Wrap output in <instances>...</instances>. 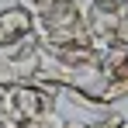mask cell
<instances>
[{
  "label": "cell",
  "mask_w": 128,
  "mask_h": 128,
  "mask_svg": "<svg viewBox=\"0 0 128 128\" xmlns=\"http://www.w3.org/2000/svg\"><path fill=\"white\" fill-rule=\"evenodd\" d=\"M35 38L48 48H62V45H94L86 31V4L83 0H52L42 14H35Z\"/></svg>",
  "instance_id": "6da1fadb"
},
{
  "label": "cell",
  "mask_w": 128,
  "mask_h": 128,
  "mask_svg": "<svg viewBox=\"0 0 128 128\" xmlns=\"http://www.w3.org/2000/svg\"><path fill=\"white\" fill-rule=\"evenodd\" d=\"M125 114L121 111H114V107H107V111H100L97 118H90V121H83V128H125Z\"/></svg>",
  "instance_id": "277c9868"
},
{
  "label": "cell",
  "mask_w": 128,
  "mask_h": 128,
  "mask_svg": "<svg viewBox=\"0 0 128 128\" xmlns=\"http://www.w3.org/2000/svg\"><path fill=\"white\" fill-rule=\"evenodd\" d=\"M86 31H90L94 48L104 52L111 42L128 38V18H125V10H104V7L86 4Z\"/></svg>",
  "instance_id": "7a4b0ae2"
},
{
  "label": "cell",
  "mask_w": 128,
  "mask_h": 128,
  "mask_svg": "<svg viewBox=\"0 0 128 128\" xmlns=\"http://www.w3.org/2000/svg\"><path fill=\"white\" fill-rule=\"evenodd\" d=\"M125 18H128V0H125Z\"/></svg>",
  "instance_id": "ba28073f"
},
{
  "label": "cell",
  "mask_w": 128,
  "mask_h": 128,
  "mask_svg": "<svg viewBox=\"0 0 128 128\" xmlns=\"http://www.w3.org/2000/svg\"><path fill=\"white\" fill-rule=\"evenodd\" d=\"M18 4H21L24 10H31V14H42V10L52 4V0H18Z\"/></svg>",
  "instance_id": "5b68a950"
},
{
  "label": "cell",
  "mask_w": 128,
  "mask_h": 128,
  "mask_svg": "<svg viewBox=\"0 0 128 128\" xmlns=\"http://www.w3.org/2000/svg\"><path fill=\"white\" fill-rule=\"evenodd\" d=\"M125 128H128V121H125Z\"/></svg>",
  "instance_id": "30bf717a"
},
{
  "label": "cell",
  "mask_w": 128,
  "mask_h": 128,
  "mask_svg": "<svg viewBox=\"0 0 128 128\" xmlns=\"http://www.w3.org/2000/svg\"><path fill=\"white\" fill-rule=\"evenodd\" d=\"M94 7H104V10H125V0H90Z\"/></svg>",
  "instance_id": "52a82bcc"
},
{
  "label": "cell",
  "mask_w": 128,
  "mask_h": 128,
  "mask_svg": "<svg viewBox=\"0 0 128 128\" xmlns=\"http://www.w3.org/2000/svg\"><path fill=\"white\" fill-rule=\"evenodd\" d=\"M28 35H35V14L24 10L21 4L0 7V52L10 48V45H18Z\"/></svg>",
  "instance_id": "3957f363"
},
{
  "label": "cell",
  "mask_w": 128,
  "mask_h": 128,
  "mask_svg": "<svg viewBox=\"0 0 128 128\" xmlns=\"http://www.w3.org/2000/svg\"><path fill=\"white\" fill-rule=\"evenodd\" d=\"M7 83L10 80H0V125L7 121Z\"/></svg>",
  "instance_id": "8992f818"
},
{
  "label": "cell",
  "mask_w": 128,
  "mask_h": 128,
  "mask_svg": "<svg viewBox=\"0 0 128 128\" xmlns=\"http://www.w3.org/2000/svg\"><path fill=\"white\" fill-rule=\"evenodd\" d=\"M0 128H10V125H0Z\"/></svg>",
  "instance_id": "9c48e42d"
}]
</instances>
